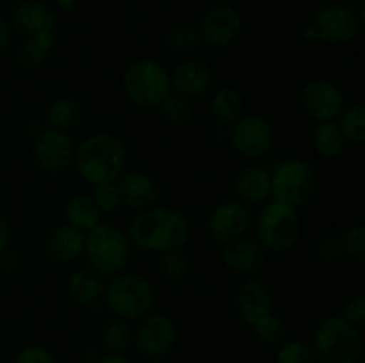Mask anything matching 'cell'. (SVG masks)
Wrapping results in <instances>:
<instances>
[{
	"label": "cell",
	"instance_id": "cell-1",
	"mask_svg": "<svg viewBox=\"0 0 365 363\" xmlns=\"http://www.w3.org/2000/svg\"><path fill=\"white\" fill-rule=\"evenodd\" d=\"M128 238L143 251H182L191 238L187 217L170 206H150L134 216L128 224Z\"/></svg>",
	"mask_w": 365,
	"mask_h": 363
},
{
	"label": "cell",
	"instance_id": "cell-2",
	"mask_svg": "<svg viewBox=\"0 0 365 363\" xmlns=\"http://www.w3.org/2000/svg\"><path fill=\"white\" fill-rule=\"evenodd\" d=\"M73 164L91 185L118 180L127 166V146L110 132H95L77 146Z\"/></svg>",
	"mask_w": 365,
	"mask_h": 363
},
{
	"label": "cell",
	"instance_id": "cell-3",
	"mask_svg": "<svg viewBox=\"0 0 365 363\" xmlns=\"http://www.w3.org/2000/svg\"><path fill=\"white\" fill-rule=\"evenodd\" d=\"M89 269L100 276L123 273L130 258V238L121 228L110 223H98L86 231L84 253Z\"/></svg>",
	"mask_w": 365,
	"mask_h": 363
},
{
	"label": "cell",
	"instance_id": "cell-4",
	"mask_svg": "<svg viewBox=\"0 0 365 363\" xmlns=\"http://www.w3.org/2000/svg\"><path fill=\"white\" fill-rule=\"evenodd\" d=\"M312 349L319 363H359L362 358V337L359 327L344 317L321 320L312 335Z\"/></svg>",
	"mask_w": 365,
	"mask_h": 363
},
{
	"label": "cell",
	"instance_id": "cell-5",
	"mask_svg": "<svg viewBox=\"0 0 365 363\" xmlns=\"http://www.w3.org/2000/svg\"><path fill=\"white\" fill-rule=\"evenodd\" d=\"M107 306L118 319L138 320L152 313L155 292L146 278L135 273H118L110 276L103 290Z\"/></svg>",
	"mask_w": 365,
	"mask_h": 363
},
{
	"label": "cell",
	"instance_id": "cell-6",
	"mask_svg": "<svg viewBox=\"0 0 365 363\" xmlns=\"http://www.w3.org/2000/svg\"><path fill=\"white\" fill-rule=\"evenodd\" d=\"M127 98L138 107H160L173 93L171 73L155 59H138L123 73Z\"/></svg>",
	"mask_w": 365,
	"mask_h": 363
},
{
	"label": "cell",
	"instance_id": "cell-7",
	"mask_svg": "<svg viewBox=\"0 0 365 363\" xmlns=\"http://www.w3.org/2000/svg\"><path fill=\"white\" fill-rule=\"evenodd\" d=\"M302 233L298 209L271 199L257 216V237L271 253H287L296 246Z\"/></svg>",
	"mask_w": 365,
	"mask_h": 363
},
{
	"label": "cell",
	"instance_id": "cell-8",
	"mask_svg": "<svg viewBox=\"0 0 365 363\" xmlns=\"http://www.w3.org/2000/svg\"><path fill=\"white\" fill-rule=\"evenodd\" d=\"M317 177L312 164L303 159H284L271 171V199L298 209L312 198Z\"/></svg>",
	"mask_w": 365,
	"mask_h": 363
},
{
	"label": "cell",
	"instance_id": "cell-9",
	"mask_svg": "<svg viewBox=\"0 0 365 363\" xmlns=\"http://www.w3.org/2000/svg\"><path fill=\"white\" fill-rule=\"evenodd\" d=\"M75 149L77 146L73 144L70 132L46 128L39 132L32 142V159L43 173L59 174L75 162Z\"/></svg>",
	"mask_w": 365,
	"mask_h": 363
},
{
	"label": "cell",
	"instance_id": "cell-10",
	"mask_svg": "<svg viewBox=\"0 0 365 363\" xmlns=\"http://www.w3.org/2000/svg\"><path fill=\"white\" fill-rule=\"evenodd\" d=\"M230 142L235 152L246 159H259L273 149V125L266 117L257 114L239 117L230 128Z\"/></svg>",
	"mask_w": 365,
	"mask_h": 363
},
{
	"label": "cell",
	"instance_id": "cell-11",
	"mask_svg": "<svg viewBox=\"0 0 365 363\" xmlns=\"http://www.w3.org/2000/svg\"><path fill=\"white\" fill-rule=\"evenodd\" d=\"M132 340L143 356L155 359L173 349L177 342V327L164 313H148L141 319Z\"/></svg>",
	"mask_w": 365,
	"mask_h": 363
},
{
	"label": "cell",
	"instance_id": "cell-12",
	"mask_svg": "<svg viewBox=\"0 0 365 363\" xmlns=\"http://www.w3.org/2000/svg\"><path fill=\"white\" fill-rule=\"evenodd\" d=\"M359 16L342 4H328L317 11L312 28L317 39L328 45H342L351 41L359 32Z\"/></svg>",
	"mask_w": 365,
	"mask_h": 363
},
{
	"label": "cell",
	"instance_id": "cell-13",
	"mask_svg": "<svg viewBox=\"0 0 365 363\" xmlns=\"http://www.w3.org/2000/svg\"><path fill=\"white\" fill-rule=\"evenodd\" d=\"M303 110L316 121H335L344 110V96L339 85L328 78H312L302 89Z\"/></svg>",
	"mask_w": 365,
	"mask_h": 363
},
{
	"label": "cell",
	"instance_id": "cell-14",
	"mask_svg": "<svg viewBox=\"0 0 365 363\" xmlns=\"http://www.w3.org/2000/svg\"><path fill=\"white\" fill-rule=\"evenodd\" d=\"M252 228V212L241 199L223 201L209 217V233L220 244L245 237Z\"/></svg>",
	"mask_w": 365,
	"mask_h": 363
},
{
	"label": "cell",
	"instance_id": "cell-15",
	"mask_svg": "<svg viewBox=\"0 0 365 363\" xmlns=\"http://www.w3.org/2000/svg\"><path fill=\"white\" fill-rule=\"evenodd\" d=\"M242 28L241 14L230 6H216L203 14L198 27L200 41L212 48H225L237 39Z\"/></svg>",
	"mask_w": 365,
	"mask_h": 363
},
{
	"label": "cell",
	"instance_id": "cell-16",
	"mask_svg": "<svg viewBox=\"0 0 365 363\" xmlns=\"http://www.w3.org/2000/svg\"><path fill=\"white\" fill-rule=\"evenodd\" d=\"M235 310L239 319L252 327L257 320L273 313V292L259 278H248L237 288Z\"/></svg>",
	"mask_w": 365,
	"mask_h": 363
},
{
	"label": "cell",
	"instance_id": "cell-17",
	"mask_svg": "<svg viewBox=\"0 0 365 363\" xmlns=\"http://www.w3.org/2000/svg\"><path fill=\"white\" fill-rule=\"evenodd\" d=\"M221 260L225 267L235 274L252 276L259 273L267 260V249L253 238L241 237L235 241L223 244Z\"/></svg>",
	"mask_w": 365,
	"mask_h": 363
},
{
	"label": "cell",
	"instance_id": "cell-18",
	"mask_svg": "<svg viewBox=\"0 0 365 363\" xmlns=\"http://www.w3.org/2000/svg\"><path fill=\"white\" fill-rule=\"evenodd\" d=\"M118 185H120L121 203L135 212L150 209L159 199V187L155 180L143 171H123L118 178Z\"/></svg>",
	"mask_w": 365,
	"mask_h": 363
},
{
	"label": "cell",
	"instance_id": "cell-19",
	"mask_svg": "<svg viewBox=\"0 0 365 363\" xmlns=\"http://www.w3.org/2000/svg\"><path fill=\"white\" fill-rule=\"evenodd\" d=\"M212 70L205 60L189 59L182 60L171 73L173 93H178L187 98H198L209 91L212 84Z\"/></svg>",
	"mask_w": 365,
	"mask_h": 363
},
{
	"label": "cell",
	"instance_id": "cell-20",
	"mask_svg": "<svg viewBox=\"0 0 365 363\" xmlns=\"http://www.w3.org/2000/svg\"><path fill=\"white\" fill-rule=\"evenodd\" d=\"M13 25L27 38L53 32L56 28V14L48 6L36 0L20 2L13 11Z\"/></svg>",
	"mask_w": 365,
	"mask_h": 363
},
{
	"label": "cell",
	"instance_id": "cell-21",
	"mask_svg": "<svg viewBox=\"0 0 365 363\" xmlns=\"http://www.w3.org/2000/svg\"><path fill=\"white\" fill-rule=\"evenodd\" d=\"M234 191L242 203H264L271 198V171L252 164L245 166L234 178Z\"/></svg>",
	"mask_w": 365,
	"mask_h": 363
},
{
	"label": "cell",
	"instance_id": "cell-22",
	"mask_svg": "<svg viewBox=\"0 0 365 363\" xmlns=\"http://www.w3.org/2000/svg\"><path fill=\"white\" fill-rule=\"evenodd\" d=\"M84 237L86 233L78 228L68 223L61 224L46 237V255L59 263L73 262L84 253Z\"/></svg>",
	"mask_w": 365,
	"mask_h": 363
},
{
	"label": "cell",
	"instance_id": "cell-23",
	"mask_svg": "<svg viewBox=\"0 0 365 363\" xmlns=\"http://www.w3.org/2000/svg\"><path fill=\"white\" fill-rule=\"evenodd\" d=\"M103 290H106L103 278L91 269L73 270L66 278V294L77 305H95L103 298Z\"/></svg>",
	"mask_w": 365,
	"mask_h": 363
},
{
	"label": "cell",
	"instance_id": "cell-24",
	"mask_svg": "<svg viewBox=\"0 0 365 363\" xmlns=\"http://www.w3.org/2000/svg\"><path fill=\"white\" fill-rule=\"evenodd\" d=\"M209 109L217 123L232 127L239 117H242V112H245V98H242L241 91H237L235 88L223 85V88L214 91Z\"/></svg>",
	"mask_w": 365,
	"mask_h": 363
},
{
	"label": "cell",
	"instance_id": "cell-25",
	"mask_svg": "<svg viewBox=\"0 0 365 363\" xmlns=\"http://www.w3.org/2000/svg\"><path fill=\"white\" fill-rule=\"evenodd\" d=\"M64 217H66L68 224L78 228L84 233L91 230V228H95L98 223H102L100 221L102 212L96 206L95 199L88 194L73 196L66 203V206H64Z\"/></svg>",
	"mask_w": 365,
	"mask_h": 363
},
{
	"label": "cell",
	"instance_id": "cell-26",
	"mask_svg": "<svg viewBox=\"0 0 365 363\" xmlns=\"http://www.w3.org/2000/svg\"><path fill=\"white\" fill-rule=\"evenodd\" d=\"M56 46V34L53 32H46V34L34 36L29 38L24 45L18 48L16 52V63L25 70H34L45 64L48 59V53Z\"/></svg>",
	"mask_w": 365,
	"mask_h": 363
},
{
	"label": "cell",
	"instance_id": "cell-27",
	"mask_svg": "<svg viewBox=\"0 0 365 363\" xmlns=\"http://www.w3.org/2000/svg\"><path fill=\"white\" fill-rule=\"evenodd\" d=\"M346 135L335 121H321L312 134V144L319 155L327 159H335L342 153L346 146Z\"/></svg>",
	"mask_w": 365,
	"mask_h": 363
},
{
	"label": "cell",
	"instance_id": "cell-28",
	"mask_svg": "<svg viewBox=\"0 0 365 363\" xmlns=\"http://www.w3.org/2000/svg\"><path fill=\"white\" fill-rule=\"evenodd\" d=\"M82 105L75 98H59L46 109V123L48 128L61 132H70L81 123Z\"/></svg>",
	"mask_w": 365,
	"mask_h": 363
},
{
	"label": "cell",
	"instance_id": "cell-29",
	"mask_svg": "<svg viewBox=\"0 0 365 363\" xmlns=\"http://www.w3.org/2000/svg\"><path fill=\"white\" fill-rule=\"evenodd\" d=\"M339 127L344 132L346 141L365 144V103L344 107L339 116Z\"/></svg>",
	"mask_w": 365,
	"mask_h": 363
},
{
	"label": "cell",
	"instance_id": "cell-30",
	"mask_svg": "<svg viewBox=\"0 0 365 363\" xmlns=\"http://www.w3.org/2000/svg\"><path fill=\"white\" fill-rule=\"evenodd\" d=\"M132 337H134V333L128 326V320L116 319L103 327L102 345L107 354H121L132 342Z\"/></svg>",
	"mask_w": 365,
	"mask_h": 363
},
{
	"label": "cell",
	"instance_id": "cell-31",
	"mask_svg": "<svg viewBox=\"0 0 365 363\" xmlns=\"http://www.w3.org/2000/svg\"><path fill=\"white\" fill-rule=\"evenodd\" d=\"M160 114L164 120L173 127H182L192 120V103L191 98L182 96L178 93H171L163 103H160Z\"/></svg>",
	"mask_w": 365,
	"mask_h": 363
},
{
	"label": "cell",
	"instance_id": "cell-32",
	"mask_svg": "<svg viewBox=\"0 0 365 363\" xmlns=\"http://www.w3.org/2000/svg\"><path fill=\"white\" fill-rule=\"evenodd\" d=\"M191 270V263H189L187 256L182 251H171L164 253L163 260H160V274L170 283H180L189 276Z\"/></svg>",
	"mask_w": 365,
	"mask_h": 363
},
{
	"label": "cell",
	"instance_id": "cell-33",
	"mask_svg": "<svg viewBox=\"0 0 365 363\" xmlns=\"http://www.w3.org/2000/svg\"><path fill=\"white\" fill-rule=\"evenodd\" d=\"M91 198L95 199L96 206L100 209V212H116L123 203H121V192L118 180L113 182H102V184L93 185Z\"/></svg>",
	"mask_w": 365,
	"mask_h": 363
},
{
	"label": "cell",
	"instance_id": "cell-34",
	"mask_svg": "<svg viewBox=\"0 0 365 363\" xmlns=\"http://www.w3.org/2000/svg\"><path fill=\"white\" fill-rule=\"evenodd\" d=\"M278 363H317L312 345L303 340H291L282 344L277 352Z\"/></svg>",
	"mask_w": 365,
	"mask_h": 363
},
{
	"label": "cell",
	"instance_id": "cell-35",
	"mask_svg": "<svg viewBox=\"0 0 365 363\" xmlns=\"http://www.w3.org/2000/svg\"><path fill=\"white\" fill-rule=\"evenodd\" d=\"M252 330L253 333H255V337L259 338L262 344H267V345L278 344V342L284 338V333H285L284 322H282L280 317H277L274 313H269V315L257 320V322L252 326Z\"/></svg>",
	"mask_w": 365,
	"mask_h": 363
},
{
	"label": "cell",
	"instance_id": "cell-36",
	"mask_svg": "<svg viewBox=\"0 0 365 363\" xmlns=\"http://www.w3.org/2000/svg\"><path fill=\"white\" fill-rule=\"evenodd\" d=\"M198 43H200L198 31L189 27V25H177V27L171 28L166 36V45L170 46L173 52H178V53L191 52Z\"/></svg>",
	"mask_w": 365,
	"mask_h": 363
},
{
	"label": "cell",
	"instance_id": "cell-37",
	"mask_svg": "<svg viewBox=\"0 0 365 363\" xmlns=\"http://www.w3.org/2000/svg\"><path fill=\"white\" fill-rule=\"evenodd\" d=\"M344 255V242H342V237H339V235H324V237L317 241L316 256L323 260V262H335V260L342 258Z\"/></svg>",
	"mask_w": 365,
	"mask_h": 363
},
{
	"label": "cell",
	"instance_id": "cell-38",
	"mask_svg": "<svg viewBox=\"0 0 365 363\" xmlns=\"http://www.w3.org/2000/svg\"><path fill=\"white\" fill-rule=\"evenodd\" d=\"M344 253L355 260H365V224H355L342 237Z\"/></svg>",
	"mask_w": 365,
	"mask_h": 363
},
{
	"label": "cell",
	"instance_id": "cell-39",
	"mask_svg": "<svg viewBox=\"0 0 365 363\" xmlns=\"http://www.w3.org/2000/svg\"><path fill=\"white\" fill-rule=\"evenodd\" d=\"M341 317L355 327H365V294L353 295L349 301H346Z\"/></svg>",
	"mask_w": 365,
	"mask_h": 363
},
{
	"label": "cell",
	"instance_id": "cell-40",
	"mask_svg": "<svg viewBox=\"0 0 365 363\" xmlns=\"http://www.w3.org/2000/svg\"><path fill=\"white\" fill-rule=\"evenodd\" d=\"M14 363H56V362H53L52 354H50L45 347L31 345V347H25L24 351L16 356V362Z\"/></svg>",
	"mask_w": 365,
	"mask_h": 363
},
{
	"label": "cell",
	"instance_id": "cell-41",
	"mask_svg": "<svg viewBox=\"0 0 365 363\" xmlns=\"http://www.w3.org/2000/svg\"><path fill=\"white\" fill-rule=\"evenodd\" d=\"M11 39H13V28L6 18L0 16V52L11 45Z\"/></svg>",
	"mask_w": 365,
	"mask_h": 363
},
{
	"label": "cell",
	"instance_id": "cell-42",
	"mask_svg": "<svg viewBox=\"0 0 365 363\" xmlns=\"http://www.w3.org/2000/svg\"><path fill=\"white\" fill-rule=\"evenodd\" d=\"M9 241H11L9 223H7L6 216H4V214L0 212V255H2L4 251H7V246H9Z\"/></svg>",
	"mask_w": 365,
	"mask_h": 363
},
{
	"label": "cell",
	"instance_id": "cell-43",
	"mask_svg": "<svg viewBox=\"0 0 365 363\" xmlns=\"http://www.w3.org/2000/svg\"><path fill=\"white\" fill-rule=\"evenodd\" d=\"M98 363H132L130 359L125 358L123 354H107L98 359Z\"/></svg>",
	"mask_w": 365,
	"mask_h": 363
},
{
	"label": "cell",
	"instance_id": "cell-44",
	"mask_svg": "<svg viewBox=\"0 0 365 363\" xmlns=\"http://www.w3.org/2000/svg\"><path fill=\"white\" fill-rule=\"evenodd\" d=\"M75 4H77V0H59V6L63 7V9H71Z\"/></svg>",
	"mask_w": 365,
	"mask_h": 363
},
{
	"label": "cell",
	"instance_id": "cell-45",
	"mask_svg": "<svg viewBox=\"0 0 365 363\" xmlns=\"http://www.w3.org/2000/svg\"><path fill=\"white\" fill-rule=\"evenodd\" d=\"M359 23L362 25L365 31V0H362V7H360V14H359Z\"/></svg>",
	"mask_w": 365,
	"mask_h": 363
}]
</instances>
